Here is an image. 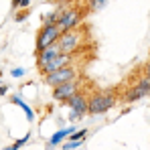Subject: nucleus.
Instances as JSON below:
<instances>
[{
    "label": "nucleus",
    "mask_w": 150,
    "mask_h": 150,
    "mask_svg": "<svg viewBox=\"0 0 150 150\" xmlns=\"http://www.w3.org/2000/svg\"><path fill=\"white\" fill-rule=\"evenodd\" d=\"M28 2H30V0H23V2H21V6H28Z\"/></svg>",
    "instance_id": "19"
},
{
    "label": "nucleus",
    "mask_w": 150,
    "mask_h": 150,
    "mask_svg": "<svg viewBox=\"0 0 150 150\" xmlns=\"http://www.w3.org/2000/svg\"><path fill=\"white\" fill-rule=\"evenodd\" d=\"M75 134V128L73 126H69V128H65V130H59V132H55L53 136H51V140H49V146H55V144H59L63 138H71Z\"/></svg>",
    "instance_id": "11"
},
{
    "label": "nucleus",
    "mask_w": 150,
    "mask_h": 150,
    "mask_svg": "<svg viewBox=\"0 0 150 150\" xmlns=\"http://www.w3.org/2000/svg\"><path fill=\"white\" fill-rule=\"evenodd\" d=\"M73 55H67V53H63V55H59L55 61H51L49 65H45L43 69H41V73L45 75H51V73H57V71H61V69H65V67H69V65H73Z\"/></svg>",
    "instance_id": "9"
},
{
    "label": "nucleus",
    "mask_w": 150,
    "mask_h": 150,
    "mask_svg": "<svg viewBox=\"0 0 150 150\" xmlns=\"http://www.w3.org/2000/svg\"><path fill=\"white\" fill-rule=\"evenodd\" d=\"M79 87H81V79H75V81L63 83V85H59V87H53V100L65 101V103H67L75 93H79Z\"/></svg>",
    "instance_id": "7"
},
{
    "label": "nucleus",
    "mask_w": 150,
    "mask_h": 150,
    "mask_svg": "<svg viewBox=\"0 0 150 150\" xmlns=\"http://www.w3.org/2000/svg\"><path fill=\"white\" fill-rule=\"evenodd\" d=\"M144 73L148 75V79H150V59L146 61V63H144Z\"/></svg>",
    "instance_id": "17"
},
{
    "label": "nucleus",
    "mask_w": 150,
    "mask_h": 150,
    "mask_svg": "<svg viewBox=\"0 0 150 150\" xmlns=\"http://www.w3.org/2000/svg\"><path fill=\"white\" fill-rule=\"evenodd\" d=\"M116 105V96L114 91H96L91 98H89V114L91 116H98L108 112L110 108Z\"/></svg>",
    "instance_id": "2"
},
{
    "label": "nucleus",
    "mask_w": 150,
    "mask_h": 150,
    "mask_svg": "<svg viewBox=\"0 0 150 150\" xmlns=\"http://www.w3.org/2000/svg\"><path fill=\"white\" fill-rule=\"evenodd\" d=\"M61 35H63V30L59 28V25H43V28L39 30V37H37V45H35L37 53L45 51L51 45H57Z\"/></svg>",
    "instance_id": "1"
},
{
    "label": "nucleus",
    "mask_w": 150,
    "mask_h": 150,
    "mask_svg": "<svg viewBox=\"0 0 150 150\" xmlns=\"http://www.w3.org/2000/svg\"><path fill=\"white\" fill-rule=\"evenodd\" d=\"M75 79H79V69H77L75 65H69V67H65V69H61V71H57V73H51V75L45 77V81L49 83L51 87H59V85L69 83V81H75Z\"/></svg>",
    "instance_id": "6"
},
{
    "label": "nucleus",
    "mask_w": 150,
    "mask_h": 150,
    "mask_svg": "<svg viewBox=\"0 0 150 150\" xmlns=\"http://www.w3.org/2000/svg\"><path fill=\"white\" fill-rule=\"evenodd\" d=\"M25 75V69H14L12 71V77H23Z\"/></svg>",
    "instance_id": "16"
},
{
    "label": "nucleus",
    "mask_w": 150,
    "mask_h": 150,
    "mask_svg": "<svg viewBox=\"0 0 150 150\" xmlns=\"http://www.w3.org/2000/svg\"><path fill=\"white\" fill-rule=\"evenodd\" d=\"M12 101H14V103H18V105H21V108L25 110V112H26V116H28V118H33V112L28 110V105H25V101H23V100H18V98H12Z\"/></svg>",
    "instance_id": "14"
},
{
    "label": "nucleus",
    "mask_w": 150,
    "mask_h": 150,
    "mask_svg": "<svg viewBox=\"0 0 150 150\" xmlns=\"http://www.w3.org/2000/svg\"><path fill=\"white\" fill-rule=\"evenodd\" d=\"M21 2H23V0H12V6L16 8V6H21Z\"/></svg>",
    "instance_id": "18"
},
{
    "label": "nucleus",
    "mask_w": 150,
    "mask_h": 150,
    "mask_svg": "<svg viewBox=\"0 0 150 150\" xmlns=\"http://www.w3.org/2000/svg\"><path fill=\"white\" fill-rule=\"evenodd\" d=\"M26 142H28V138H23V140H18V142H14L12 146H8V148H6V150H18V148H21V146H25Z\"/></svg>",
    "instance_id": "15"
},
{
    "label": "nucleus",
    "mask_w": 150,
    "mask_h": 150,
    "mask_svg": "<svg viewBox=\"0 0 150 150\" xmlns=\"http://www.w3.org/2000/svg\"><path fill=\"white\" fill-rule=\"evenodd\" d=\"M81 41H83V30L81 28H75V30H69V33H63L57 45H59L61 53L73 55L75 51H77V47L81 45Z\"/></svg>",
    "instance_id": "5"
},
{
    "label": "nucleus",
    "mask_w": 150,
    "mask_h": 150,
    "mask_svg": "<svg viewBox=\"0 0 150 150\" xmlns=\"http://www.w3.org/2000/svg\"><path fill=\"white\" fill-rule=\"evenodd\" d=\"M59 55H63L61 49H59V45H51V47H47L45 51L37 53V67H39V71H41L45 65H49L51 61H55Z\"/></svg>",
    "instance_id": "10"
},
{
    "label": "nucleus",
    "mask_w": 150,
    "mask_h": 150,
    "mask_svg": "<svg viewBox=\"0 0 150 150\" xmlns=\"http://www.w3.org/2000/svg\"><path fill=\"white\" fill-rule=\"evenodd\" d=\"M85 136H87V130L83 128V130H79V132H75L73 136L69 138V142H83V140H85Z\"/></svg>",
    "instance_id": "12"
},
{
    "label": "nucleus",
    "mask_w": 150,
    "mask_h": 150,
    "mask_svg": "<svg viewBox=\"0 0 150 150\" xmlns=\"http://www.w3.org/2000/svg\"><path fill=\"white\" fill-rule=\"evenodd\" d=\"M79 23H81V10L77 6H71V8H61L59 10V28L63 33H69V30H75L79 28Z\"/></svg>",
    "instance_id": "4"
},
{
    "label": "nucleus",
    "mask_w": 150,
    "mask_h": 150,
    "mask_svg": "<svg viewBox=\"0 0 150 150\" xmlns=\"http://www.w3.org/2000/svg\"><path fill=\"white\" fill-rule=\"evenodd\" d=\"M67 105L71 108V120H77V118H83L85 114H89V98L83 96L81 91L75 93L71 100L67 101Z\"/></svg>",
    "instance_id": "8"
},
{
    "label": "nucleus",
    "mask_w": 150,
    "mask_h": 150,
    "mask_svg": "<svg viewBox=\"0 0 150 150\" xmlns=\"http://www.w3.org/2000/svg\"><path fill=\"white\" fill-rule=\"evenodd\" d=\"M105 2L108 0H87V6H89V10H100V8H103Z\"/></svg>",
    "instance_id": "13"
},
{
    "label": "nucleus",
    "mask_w": 150,
    "mask_h": 150,
    "mask_svg": "<svg viewBox=\"0 0 150 150\" xmlns=\"http://www.w3.org/2000/svg\"><path fill=\"white\" fill-rule=\"evenodd\" d=\"M148 93H150V79H148L146 73H142V75H138V81H136L134 85H130L124 91V98H122V100H124L126 103H130V101L146 98Z\"/></svg>",
    "instance_id": "3"
}]
</instances>
